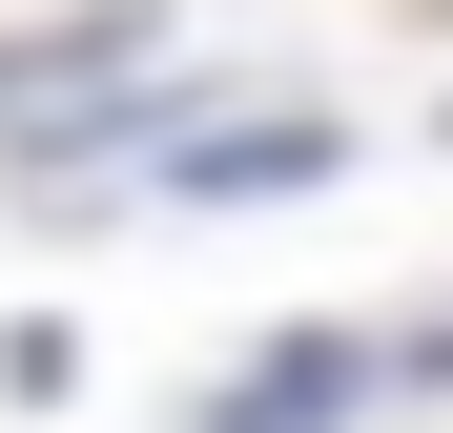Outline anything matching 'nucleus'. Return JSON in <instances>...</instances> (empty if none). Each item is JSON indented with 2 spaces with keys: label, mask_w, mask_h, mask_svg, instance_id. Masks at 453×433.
Wrapping results in <instances>:
<instances>
[{
  "label": "nucleus",
  "mask_w": 453,
  "mask_h": 433,
  "mask_svg": "<svg viewBox=\"0 0 453 433\" xmlns=\"http://www.w3.org/2000/svg\"><path fill=\"white\" fill-rule=\"evenodd\" d=\"M371 392H392L371 330H288V351H248V372H206L186 433H330V413H371Z\"/></svg>",
  "instance_id": "1"
},
{
  "label": "nucleus",
  "mask_w": 453,
  "mask_h": 433,
  "mask_svg": "<svg viewBox=\"0 0 453 433\" xmlns=\"http://www.w3.org/2000/svg\"><path fill=\"white\" fill-rule=\"evenodd\" d=\"M433 144H453V104H433Z\"/></svg>",
  "instance_id": "3"
},
{
  "label": "nucleus",
  "mask_w": 453,
  "mask_h": 433,
  "mask_svg": "<svg viewBox=\"0 0 453 433\" xmlns=\"http://www.w3.org/2000/svg\"><path fill=\"white\" fill-rule=\"evenodd\" d=\"M350 166V124L310 104V124H206V144H165V186H206V206H248V186H330Z\"/></svg>",
  "instance_id": "2"
}]
</instances>
